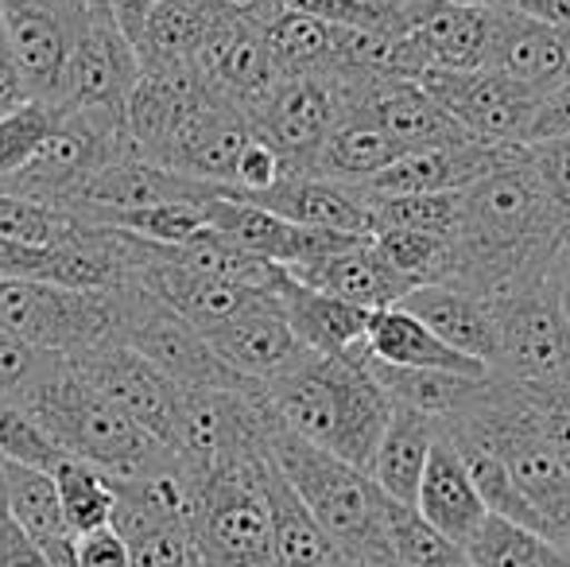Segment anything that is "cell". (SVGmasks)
Listing matches in <instances>:
<instances>
[{
  "label": "cell",
  "instance_id": "6da1fadb",
  "mask_svg": "<svg viewBox=\"0 0 570 567\" xmlns=\"http://www.w3.org/2000/svg\"><path fill=\"white\" fill-rule=\"evenodd\" d=\"M563 237L567 226L528 164V148H512L501 167L458 195L451 268L443 284L493 300L548 276Z\"/></svg>",
  "mask_w": 570,
  "mask_h": 567
},
{
  "label": "cell",
  "instance_id": "7a4b0ae2",
  "mask_svg": "<svg viewBox=\"0 0 570 567\" xmlns=\"http://www.w3.org/2000/svg\"><path fill=\"white\" fill-rule=\"evenodd\" d=\"M264 401L279 428L361 470H368L392 417V401L365 370L357 346L342 358L311 354L299 370L264 385Z\"/></svg>",
  "mask_w": 570,
  "mask_h": 567
},
{
  "label": "cell",
  "instance_id": "3957f363",
  "mask_svg": "<svg viewBox=\"0 0 570 567\" xmlns=\"http://www.w3.org/2000/svg\"><path fill=\"white\" fill-rule=\"evenodd\" d=\"M443 428L473 439L501 459L512 486L535 514L540 532L570 556V470L543 439L524 389L489 378L462 412L443 420Z\"/></svg>",
  "mask_w": 570,
  "mask_h": 567
},
{
  "label": "cell",
  "instance_id": "277c9868",
  "mask_svg": "<svg viewBox=\"0 0 570 567\" xmlns=\"http://www.w3.org/2000/svg\"><path fill=\"white\" fill-rule=\"evenodd\" d=\"M268 459L350 564H392L389 501L361 467L292 436L272 420Z\"/></svg>",
  "mask_w": 570,
  "mask_h": 567
},
{
  "label": "cell",
  "instance_id": "5b68a950",
  "mask_svg": "<svg viewBox=\"0 0 570 567\" xmlns=\"http://www.w3.org/2000/svg\"><path fill=\"white\" fill-rule=\"evenodd\" d=\"M23 409L36 417V424L55 439L62 454L90 462L106 478H140L179 462L156 436H148L125 412L101 401L94 389H86L67 370V358H62V370Z\"/></svg>",
  "mask_w": 570,
  "mask_h": 567
},
{
  "label": "cell",
  "instance_id": "8992f818",
  "mask_svg": "<svg viewBox=\"0 0 570 567\" xmlns=\"http://www.w3.org/2000/svg\"><path fill=\"white\" fill-rule=\"evenodd\" d=\"M190 537L203 567H272L268 447L190 482Z\"/></svg>",
  "mask_w": 570,
  "mask_h": 567
},
{
  "label": "cell",
  "instance_id": "52a82bcc",
  "mask_svg": "<svg viewBox=\"0 0 570 567\" xmlns=\"http://www.w3.org/2000/svg\"><path fill=\"white\" fill-rule=\"evenodd\" d=\"M114 303V339L156 365L167 381L179 389H253L210 350V342L195 331L183 315H175L167 303H159L148 287L125 281L109 292Z\"/></svg>",
  "mask_w": 570,
  "mask_h": 567
},
{
  "label": "cell",
  "instance_id": "ba28073f",
  "mask_svg": "<svg viewBox=\"0 0 570 567\" xmlns=\"http://www.w3.org/2000/svg\"><path fill=\"white\" fill-rule=\"evenodd\" d=\"M120 156H132L125 117L101 114V109H70V114L59 109V121L51 125L36 156L0 190L67 211L90 187L94 175L106 172Z\"/></svg>",
  "mask_w": 570,
  "mask_h": 567
},
{
  "label": "cell",
  "instance_id": "9c48e42d",
  "mask_svg": "<svg viewBox=\"0 0 570 567\" xmlns=\"http://www.w3.org/2000/svg\"><path fill=\"white\" fill-rule=\"evenodd\" d=\"M497 362L489 378L517 385H570V323L551 273L493 295Z\"/></svg>",
  "mask_w": 570,
  "mask_h": 567
},
{
  "label": "cell",
  "instance_id": "30bf717a",
  "mask_svg": "<svg viewBox=\"0 0 570 567\" xmlns=\"http://www.w3.org/2000/svg\"><path fill=\"white\" fill-rule=\"evenodd\" d=\"M0 326L59 358L117 342L109 292H78L39 281H0Z\"/></svg>",
  "mask_w": 570,
  "mask_h": 567
},
{
  "label": "cell",
  "instance_id": "8fae6325",
  "mask_svg": "<svg viewBox=\"0 0 570 567\" xmlns=\"http://www.w3.org/2000/svg\"><path fill=\"white\" fill-rule=\"evenodd\" d=\"M415 82L470 133L473 140L493 144V148H524L532 114L540 94L512 78L497 75L489 67L478 70H420Z\"/></svg>",
  "mask_w": 570,
  "mask_h": 567
},
{
  "label": "cell",
  "instance_id": "7c38bea8",
  "mask_svg": "<svg viewBox=\"0 0 570 567\" xmlns=\"http://www.w3.org/2000/svg\"><path fill=\"white\" fill-rule=\"evenodd\" d=\"M136 78H140V59H136L132 43L109 16L106 0H94L75 31V47H70L55 109H62V114L101 109V114L125 117V101Z\"/></svg>",
  "mask_w": 570,
  "mask_h": 567
},
{
  "label": "cell",
  "instance_id": "4fadbf2b",
  "mask_svg": "<svg viewBox=\"0 0 570 567\" xmlns=\"http://www.w3.org/2000/svg\"><path fill=\"white\" fill-rule=\"evenodd\" d=\"M67 370L171 451L179 385L167 381L156 365H148L120 342H101V346H90L82 354H70Z\"/></svg>",
  "mask_w": 570,
  "mask_h": 567
},
{
  "label": "cell",
  "instance_id": "5bb4252c",
  "mask_svg": "<svg viewBox=\"0 0 570 567\" xmlns=\"http://www.w3.org/2000/svg\"><path fill=\"white\" fill-rule=\"evenodd\" d=\"M342 121L338 86L331 75H284L264 106L248 117L253 133L284 156L287 172L307 175L311 159Z\"/></svg>",
  "mask_w": 570,
  "mask_h": 567
},
{
  "label": "cell",
  "instance_id": "9a60e30c",
  "mask_svg": "<svg viewBox=\"0 0 570 567\" xmlns=\"http://www.w3.org/2000/svg\"><path fill=\"white\" fill-rule=\"evenodd\" d=\"M0 31L23 78L28 101L55 106L78 23L39 0H0Z\"/></svg>",
  "mask_w": 570,
  "mask_h": 567
},
{
  "label": "cell",
  "instance_id": "2e32d148",
  "mask_svg": "<svg viewBox=\"0 0 570 567\" xmlns=\"http://www.w3.org/2000/svg\"><path fill=\"white\" fill-rule=\"evenodd\" d=\"M229 195V187L203 183L175 167L151 164L140 156H120L67 206L70 211H144V206H206L210 198Z\"/></svg>",
  "mask_w": 570,
  "mask_h": 567
},
{
  "label": "cell",
  "instance_id": "e0dca14e",
  "mask_svg": "<svg viewBox=\"0 0 570 567\" xmlns=\"http://www.w3.org/2000/svg\"><path fill=\"white\" fill-rule=\"evenodd\" d=\"M206 342L240 381L261 389L287 378V373L299 370L311 358V350L284 323L276 300H264L253 311H245V315L229 319L226 326L206 334Z\"/></svg>",
  "mask_w": 570,
  "mask_h": 567
},
{
  "label": "cell",
  "instance_id": "ac0fdd59",
  "mask_svg": "<svg viewBox=\"0 0 570 567\" xmlns=\"http://www.w3.org/2000/svg\"><path fill=\"white\" fill-rule=\"evenodd\" d=\"M400 31L412 39L423 67L478 70L485 67L493 8L451 4V0H407L400 4Z\"/></svg>",
  "mask_w": 570,
  "mask_h": 567
},
{
  "label": "cell",
  "instance_id": "d6986e66",
  "mask_svg": "<svg viewBox=\"0 0 570 567\" xmlns=\"http://www.w3.org/2000/svg\"><path fill=\"white\" fill-rule=\"evenodd\" d=\"M485 67L535 94L570 78V36L532 20L509 4H493V36H489Z\"/></svg>",
  "mask_w": 570,
  "mask_h": 567
},
{
  "label": "cell",
  "instance_id": "ffe728a7",
  "mask_svg": "<svg viewBox=\"0 0 570 567\" xmlns=\"http://www.w3.org/2000/svg\"><path fill=\"white\" fill-rule=\"evenodd\" d=\"M512 156V148H493V144H451V148H423L404 151L392 159L381 175L361 183V190L373 195H435V190H465L470 183L485 179L493 167H501Z\"/></svg>",
  "mask_w": 570,
  "mask_h": 567
},
{
  "label": "cell",
  "instance_id": "44dd1931",
  "mask_svg": "<svg viewBox=\"0 0 570 567\" xmlns=\"http://www.w3.org/2000/svg\"><path fill=\"white\" fill-rule=\"evenodd\" d=\"M245 203L264 206V211L295 222V226L331 229V234H350V237H373V218H368L365 195L353 183H334V179H318V175L292 172L272 190L245 198Z\"/></svg>",
  "mask_w": 570,
  "mask_h": 567
},
{
  "label": "cell",
  "instance_id": "7402d4cb",
  "mask_svg": "<svg viewBox=\"0 0 570 567\" xmlns=\"http://www.w3.org/2000/svg\"><path fill=\"white\" fill-rule=\"evenodd\" d=\"M287 276L365 311L396 307L412 292V284L396 268H389V261L373 250V237H361V242L345 245V250L331 253V257L311 261V265L287 268Z\"/></svg>",
  "mask_w": 570,
  "mask_h": 567
},
{
  "label": "cell",
  "instance_id": "603a6c76",
  "mask_svg": "<svg viewBox=\"0 0 570 567\" xmlns=\"http://www.w3.org/2000/svg\"><path fill=\"white\" fill-rule=\"evenodd\" d=\"M407 315H415L435 339L458 350L470 362L493 370L497 362V315L493 303L451 284H420L400 300Z\"/></svg>",
  "mask_w": 570,
  "mask_h": 567
},
{
  "label": "cell",
  "instance_id": "cb8c5ba5",
  "mask_svg": "<svg viewBox=\"0 0 570 567\" xmlns=\"http://www.w3.org/2000/svg\"><path fill=\"white\" fill-rule=\"evenodd\" d=\"M415 514L439 529L446 540H454L458 548H465L473 540V532L481 529V521L489 517L485 501H481L478 486H473L465 462L458 459L454 443L439 431L431 459L423 467L420 490H415Z\"/></svg>",
  "mask_w": 570,
  "mask_h": 567
},
{
  "label": "cell",
  "instance_id": "d4e9b609",
  "mask_svg": "<svg viewBox=\"0 0 570 567\" xmlns=\"http://www.w3.org/2000/svg\"><path fill=\"white\" fill-rule=\"evenodd\" d=\"M272 300H276L284 323L292 326V334L311 350V354L323 358H342L365 339V326L373 311L353 307V303H342L326 292H315V287L299 284L287 276V268L276 276L272 284Z\"/></svg>",
  "mask_w": 570,
  "mask_h": 567
},
{
  "label": "cell",
  "instance_id": "484cf974",
  "mask_svg": "<svg viewBox=\"0 0 570 567\" xmlns=\"http://www.w3.org/2000/svg\"><path fill=\"white\" fill-rule=\"evenodd\" d=\"M361 342H365V350L376 362L400 365V370H439V373H458V378H489L485 365L470 362V358H462L458 350L446 346L443 339H435L400 303L396 307L373 311Z\"/></svg>",
  "mask_w": 570,
  "mask_h": 567
},
{
  "label": "cell",
  "instance_id": "4316f807",
  "mask_svg": "<svg viewBox=\"0 0 570 567\" xmlns=\"http://www.w3.org/2000/svg\"><path fill=\"white\" fill-rule=\"evenodd\" d=\"M439 431H443V420L392 404V417L365 470L384 498L400 501V506H415V490H420L423 467H428Z\"/></svg>",
  "mask_w": 570,
  "mask_h": 567
},
{
  "label": "cell",
  "instance_id": "83f0119b",
  "mask_svg": "<svg viewBox=\"0 0 570 567\" xmlns=\"http://www.w3.org/2000/svg\"><path fill=\"white\" fill-rule=\"evenodd\" d=\"M268 509H272V567H350L323 525L307 514L292 486L268 459Z\"/></svg>",
  "mask_w": 570,
  "mask_h": 567
},
{
  "label": "cell",
  "instance_id": "f1b7e54d",
  "mask_svg": "<svg viewBox=\"0 0 570 567\" xmlns=\"http://www.w3.org/2000/svg\"><path fill=\"white\" fill-rule=\"evenodd\" d=\"M357 354L392 404L423 412V417H435V420H451L454 412H462L465 404L478 397V389L489 381V378H458V373H439V370H400V365H384L368 354L365 342H357Z\"/></svg>",
  "mask_w": 570,
  "mask_h": 567
},
{
  "label": "cell",
  "instance_id": "f546056e",
  "mask_svg": "<svg viewBox=\"0 0 570 567\" xmlns=\"http://www.w3.org/2000/svg\"><path fill=\"white\" fill-rule=\"evenodd\" d=\"M400 144L373 125L361 114H345L334 133L326 137V144L318 148V156L311 159L307 175H318V179H334V183H368L373 175H381L392 159H400Z\"/></svg>",
  "mask_w": 570,
  "mask_h": 567
},
{
  "label": "cell",
  "instance_id": "4dcf8cb0",
  "mask_svg": "<svg viewBox=\"0 0 570 567\" xmlns=\"http://www.w3.org/2000/svg\"><path fill=\"white\" fill-rule=\"evenodd\" d=\"M210 20L214 16L198 0H159L148 12V20H144L140 36L132 39L140 70L190 67Z\"/></svg>",
  "mask_w": 570,
  "mask_h": 567
},
{
  "label": "cell",
  "instance_id": "1f68e13d",
  "mask_svg": "<svg viewBox=\"0 0 570 567\" xmlns=\"http://www.w3.org/2000/svg\"><path fill=\"white\" fill-rule=\"evenodd\" d=\"M0 490H4L8 521H12L31 545L70 537L67 521H62L59 490H55V478L47 475V470L0 462Z\"/></svg>",
  "mask_w": 570,
  "mask_h": 567
},
{
  "label": "cell",
  "instance_id": "d6a6232c",
  "mask_svg": "<svg viewBox=\"0 0 570 567\" xmlns=\"http://www.w3.org/2000/svg\"><path fill=\"white\" fill-rule=\"evenodd\" d=\"M470 567H570V556L535 529L489 514L462 548Z\"/></svg>",
  "mask_w": 570,
  "mask_h": 567
},
{
  "label": "cell",
  "instance_id": "836d02e7",
  "mask_svg": "<svg viewBox=\"0 0 570 567\" xmlns=\"http://www.w3.org/2000/svg\"><path fill=\"white\" fill-rule=\"evenodd\" d=\"M261 31L279 75H331L334 23H323L315 16L299 12H276Z\"/></svg>",
  "mask_w": 570,
  "mask_h": 567
},
{
  "label": "cell",
  "instance_id": "e575fe53",
  "mask_svg": "<svg viewBox=\"0 0 570 567\" xmlns=\"http://www.w3.org/2000/svg\"><path fill=\"white\" fill-rule=\"evenodd\" d=\"M51 478H55V490H59L62 521H67L70 537L109 529V517H114V482L98 467L62 454L55 462Z\"/></svg>",
  "mask_w": 570,
  "mask_h": 567
},
{
  "label": "cell",
  "instance_id": "d590c367",
  "mask_svg": "<svg viewBox=\"0 0 570 567\" xmlns=\"http://www.w3.org/2000/svg\"><path fill=\"white\" fill-rule=\"evenodd\" d=\"M368 218L376 229H415V234L454 237L458 226V195L462 190H435V195H373L361 190Z\"/></svg>",
  "mask_w": 570,
  "mask_h": 567
},
{
  "label": "cell",
  "instance_id": "8d00e7d4",
  "mask_svg": "<svg viewBox=\"0 0 570 567\" xmlns=\"http://www.w3.org/2000/svg\"><path fill=\"white\" fill-rule=\"evenodd\" d=\"M373 250L412 287L443 284L451 268V237L415 234V229H376Z\"/></svg>",
  "mask_w": 570,
  "mask_h": 567
},
{
  "label": "cell",
  "instance_id": "74e56055",
  "mask_svg": "<svg viewBox=\"0 0 570 567\" xmlns=\"http://www.w3.org/2000/svg\"><path fill=\"white\" fill-rule=\"evenodd\" d=\"M389 548L396 567H470L454 540H446L412 506L400 501H389Z\"/></svg>",
  "mask_w": 570,
  "mask_h": 567
},
{
  "label": "cell",
  "instance_id": "f35d334b",
  "mask_svg": "<svg viewBox=\"0 0 570 567\" xmlns=\"http://www.w3.org/2000/svg\"><path fill=\"white\" fill-rule=\"evenodd\" d=\"M59 370V354H47V350L31 346L0 326V401L4 404H31Z\"/></svg>",
  "mask_w": 570,
  "mask_h": 567
},
{
  "label": "cell",
  "instance_id": "ab89813d",
  "mask_svg": "<svg viewBox=\"0 0 570 567\" xmlns=\"http://www.w3.org/2000/svg\"><path fill=\"white\" fill-rule=\"evenodd\" d=\"M55 121H59V109L47 101H23L16 114L0 117V187L36 156Z\"/></svg>",
  "mask_w": 570,
  "mask_h": 567
},
{
  "label": "cell",
  "instance_id": "60d3db41",
  "mask_svg": "<svg viewBox=\"0 0 570 567\" xmlns=\"http://www.w3.org/2000/svg\"><path fill=\"white\" fill-rule=\"evenodd\" d=\"M59 459H62V451L55 447V439L36 424V417H31L23 404L0 401V462L36 467L51 475Z\"/></svg>",
  "mask_w": 570,
  "mask_h": 567
},
{
  "label": "cell",
  "instance_id": "b9f144b4",
  "mask_svg": "<svg viewBox=\"0 0 570 567\" xmlns=\"http://www.w3.org/2000/svg\"><path fill=\"white\" fill-rule=\"evenodd\" d=\"M128 567H203L190 525H159L125 540Z\"/></svg>",
  "mask_w": 570,
  "mask_h": 567
},
{
  "label": "cell",
  "instance_id": "7bdbcfd3",
  "mask_svg": "<svg viewBox=\"0 0 570 567\" xmlns=\"http://www.w3.org/2000/svg\"><path fill=\"white\" fill-rule=\"evenodd\" d=\"M517 385V381H512ZM540 420L543 439L570 470V385H520Z\"/></svg>",
  "mask_w": 570,
  "mask_h": 567
},
{
  "label": "cell",
  "instance_id": "ee69618b",
  "mask_svg": "<svg viewBox=\"0 0 570 567\" xmlns=\"http://www.w3.org/2000/svg\"><path fill=\"white\" fill-rule=\"evenodd\" d=\"M284 175H292V172H287V164H284V156H279L272 144H264L261 137H253V140L245 144V151L237 156L229 190L237 198H256V195H264V190L276 187Z\"/></svg>",
  "mask_w": 570,
  "mask_h": 567
},
{
  "label": "cell",
  "instance_id": "f6af8a7d",
  "mask_svg": "<svg viewBox=\"0 0 570 567\" xmlns=\"http://www.w3.org/2000/svg\"><path fill=\"white\" fill-rule=\"evenodd\" d=\"M528 164L540 175L543 190H548L551 206L563 218L570 234V137L567 140H543V144H524Z\"/></svg>",
  "mask_w": 570,
  "mask_h": 567
},
{
  "label": "cell",
  "instance_id": "bcb514c9",
  "mask_svg": "<svg viewBox=\"0 0 570 567\" xmlns=\"http://www.w3.org/2000/svg\"><path fill=\"white\" fill-rule=\"evenodd\" d=\"M570 137V78L540 94L532 114V129H528V144L543 140H567Z\"/></svg>",
  "mask_w": 570,
  "mask_h": 567
},
{
  "label": "cell",
  "instance_id": "7dc6e473",
  "mask_svg": "<svg viewBox=\"0 0 570 567\" xmlns=\"http://www.w3.org/2000/svg\"><path fill=\"white\" fill-rule=\"evenodd\" d=\"M78 567H128V548L114 529H98L75 537Z\"/></svg>",
  "mask_w": 570,
  "mask_h": 567
},
{
  "label": "cell",
  "instance_id": "c3c4849f",
  "mask_svg": "<svg viewBox=\"0 0 570 567\" xmlns=\"http://www.w3.org/2000/svg\"><path fill=\"white\" fill-rule=\"evenodd\" d=\"M210 16H222V20H237V23H253V28H264L272 16L279 12L276 0H198Z\"/></svg>",
  "mask_w": 570,
  "mask_h": 567
},
{
  "label": "cell",
  "instance_id": "681fc988",
  "mask_svg": "<svg viewBox=\"0 0 570 567\" xmlns=\"http://www.w3.org/2000/svg\"><path fill=\"white\" fill-rule=\"evenodd\" d=\"M28 101V90H23V78L16 70V59L4 43V31H0V117L16 114V109Z\"/></svg>",
  "mask_w": 570,
  "mask_h": 567
},
{
  "label": "cell",
  "instance_id": "f907efd6",
  "mask_svg": "<svg viewBox=\"0 0 570 567\" xmlns=\"http://www.w3.org/2000/svg\"><path fill=\"white\" fill-rule=\"evenodd\" d=\"M0 567H47V560L16 525H8L4 540H0Z\"/></svg>",
  "mask_w": 570,
  "mask_h": 567
},
{
  "label": "cell",
  "instance_id": "816d5d0a",
  "mask_svg": "<svg viewBox=\"0 0 570 567\" xmlns=\"http://www.w3.org/2000/svg\"><path fill=\"white\" fill-rule=\"evenodd\" d=\"M517 12L532 16V20L548 23V28H559L570 36V0H504Z\"/></svg>",
  "mask_w": 570,
  "mask_h": 567
},
{
  "label": "cell",
  "instance_id": "f5cc1de1",
  "mask_svg": "<svg viewBox=\"0 0 570 567\" xmlns=\"http://www.w3.org/2000/svg\"><path fill=\"white\" fill-rule=\"evenodd\" d=\"M156 4H159V0H106L109 16H114L117 28L128 36V43H132V39L140 36L144 20H148V12H151Z\"/></svg>",
  "mask_w": 570,
  "mask_h": 567
},
{
  "label": "cell",
  "instance_id": "db71d44e",
  "mask_svg": "<svg viewBox=\"0 0 570 567\" xmlns=\"http://www.w3.org/2000/svg\"><path fill=\"white\" fill-rule=\"evenodd\" d=\"M551 284H556L559 307H563V315L570 323V234L563 237V245H559L556 261H551Z\"/></svg>",
  "mask_w": 570,
  "mask_h": 567
},
{
  "label": "cell",
  "instance_id": "11a10c76",
  "mask_svg": "<svg viewBox=\"0 0 570 567\" xmlns=\"http://www.w3.org/2000/svg\"><path fill=\"white\" fill-rule=\"evenodd\" d=\"M39 4L55 8V12H62V16H67V20L82 23V20H86V12H90L94 0H39Z\"/></svg>",
  "mask_w": 570,
  "mask_h": 567
},
{
  "label": "cell",
  "instance_id": "9f6ffc18",
  "mask_svg": "<svg viewBox=\"0 0 570 567\" xmlns=\"http://www.w3.org/2000/svg\"><path fill=\"white\" fill-rule=\"evenodd\" d=\"M451 4H470V8H493V4H504V0H451Z\"/></svg>",
  "mask_w": 570,
  "mask_h": 567
},
{
  "label": "cell",
  "instance_id": "6f0895ef",
  "mask_svg": "<svg viewBox=\"0 0 570 567\" xmlns=\"http://www.w3.org/2000/svg\"><path fill=\"white\" fill-rule=\"evenodd\" d=\"M8 509H4V490H0V540H4V532H8Z\"/></svg>",
  "mask_w": 570,
  "mask_h": 567
},
{
  "label": "cell",
  "instance_id": "680465c9",
  "mask_svg": "<svg viewBox=\"0 0 570 567\" xmlns=\"http://www.w3.org/2000/svg\"><path fill=\"white\" fill-rule=\"evenodd\" d=\"M350 567H396V564H350Z\"/></svg>",
  "mask_w": 570,
  "mask_h": 567
},
{
  "label": "cell",
  "instance_id": "91938a15",
  "mask_svg": "<svg viewBox=\"0 0 570 567\" xmlns=\"http://www.w3.org/2000/svg\"><path fill=\"white\" fill-rule=\"evenodd\" d=\"M392 4H396V8H400V4H407V0H392Z\"/></svg>",
  "mask_w": 570,
  "mask_h": 567
}]
</instances>
